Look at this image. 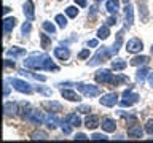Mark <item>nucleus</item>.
Here are the masks:
<instances>
[{"label":"nucleus","instance_id":"nucleus-1","mask_svg":"<svg viewBox=\"0 0 153 143\" xmlns=\"http://www.w3.org/2000/svg\"><path fill=\"white\" fill-rule=\"evenodd\" d=\"M48 59L46 54H38V52H33L32 56H29L26 60H24V65L27 69H37V70H42V65L43 62Z\"/></svg>","mask_w":153,"mask_h":143},{"label":"nucleus","instance_id":"nucleus-2","mask_svg":"<svg viewBox=\"0 0 153 143\" xmlns=\"http://www.w3.org/2000/svg\"><path fill=\"white\" fill-rule=\"evenodd\" d=\"M110 54H112V52H110L108 48L102 46L93 57H91V60H88V65L89 67H96V65H99V64H104V62L110 57Z\"/></svg>","mask_w":153,"mask_h":143},{"label":"nucleus","instance_id":"nucleus-3","mask_svg":"<svg viewBox=\"0 0 153 143\" xmlns=\"http://www.w3.org/2000/svg\"><path fill=\"white\" fill-rule=\"evenodd\" d=\"M139 99H140V95L134 92L132 86H129V88L123 92V100L120 102V105H121V107H131L132 103L139 102Z\"/></svg>","mask_w":153,"mask_h":143},{"label":"nucleus","instance_id":"nucleus-4","mask_svg":"<svg viewBox=\"0 0 153 143\" xmlns=\"http://www.w3.org/2000/svg\"><path fill=\"white\" fill-rule=\"evenodd\" d=\"M113 78H115V75L110 70H107V69L97 70V72H96V75H94V80L97 81L99 84H110V86H112Z\"/></svg>","mask_w":153,"mask_h":143},{"label":"nucleus","instance_id":"nucleus-5","mask_svg":"<svg viewBox=\"0 0 153 143\" xmlns=\"http://www.w3.org/2000/svg\"><path fill=\"white\" fill-rule=\"evenodd\" d=\"M76 88H78V91L83 95H86V97H96V95L100 94V89L97 88V86H93V84L78 83V84H76Z\"/></svg>","mask_w":153,"mask_h":143},{"label":"nucleus","instance_id":"nucleus-6","mask_svg":"<svg viewBox=\"0 0 153 143\" xmlns=\"http://www.w3.org/2000/svg\"><path fill=\"white\" fill-rule=\"evenodd\" d=\"M11 84H13V88L18 91V92H22V94H32V86L27 83V81H24V80H18V78H14L11 80Z\"/></svg>","mask_w":153,"mask_h":143},{"label":"nucleus","instance_id":"nucleus-7","mask_svg":"<svg viewBox=\"0 0 153 143\" xmlns=\"http://www.w3.org/2000/svg\"><path fill=\"white\" fill-rule=\"evenodd\" d=\"M142 49H143V43H142L140 38H137V37L131 38V40L126 43V51L131 52V54H137V52H140Z\"/></svg>","mask_w":153,"mask_h":143},{"label":"nucleus","instance_id":"nucleus-8","mask_svg":"<svg viewBox=\"0 0 153 143\" xmlns=\"http://www.w3.org/2000/svg\"><path fill=\"white\" fill-rule=\"evenodd\" d=\"M45 116L46 114L43 111H38V110H30V113L26 116V121L32 122V124H43L45 122Z\"/></svg>","mask_w":153,"mask_h":143},{"label":"nucleus","instance_id":"nucleus-9","mask_svg":"<svg viewBox=\"0 0 153 143\" xmlns=\"http://www.w3.org/2000/svg\"><path fill=\"white\" fill-rule=\"evenodd\" d=\"M100 105H104V107H115L118 102V94L117 92H108V94H104L102 97L99 99Z\"/></svg>","mask_w":153,"mask_h":143},{"label":"nucleus","instance_id":"nucleus-10","mask_svg":"<svg viewBox=\"0 0 153 143\" xmlns=\"http://www.w3.org/2000/svg\"><path fill=\"white\" fill-rule=\"evenodd\" d=\"M128 135L131 138H140L143 135V130L140 127V124H139L137 121L136 122H131V126L128 127Z\"/></svg>","mask_w":153,"mask_h":143},{"label":"nucleus","instance_id":"nucleus-11","mask_svg":"<svg viewBox=\"0 0 153 143\" xmlns=\"http://www.w3.org/2000/svg\"><path fill=\"white\" fill-rule=\"evenodd\" d=\"M124 22H126V29H129L134 22V10L131 3H126L124 7Z\"/></svg>","mask_w":153,"mask_h":143},{"label":"nucleus","instance_id":"nucleus-12","mask_svg":"<svg viewBox=\"0 0 153 143\" xmlns=\"http://www.w3.org/2000/svg\"><path fill=\"white\" fill-rule=\"evenodd\" d=\"M16 18H5L3 19V33L5 37H8L10 33H11V30L14 27H16Z\"/></svg>","mask_w":153,"mask_h":143},{"label":"nucleus","instance_id":"nucleus-13","mask_svg":"<svg viewBox=\"0 0 153 143\" xmlns=\"http://www.w3.org/2000/svg\"><path fill=\"white\" fill-rule=\"evenodd\" d=\"M100 126H102L104 132H115L117 130V122H115V119H112V118H102Z\"/></svg>","mask_w":153,"mask_h":143},{"label":"nucleus","instance_id":"nucleus-14","mask_svg":"<svg viewBox=\"0 0 153 143\" xmlns=\"http://www.w3.org/2000/svg\"><path fill=\"white\" fill-rule=\"evenodd\" d=\"M35 7H33V2L32 0H26V3H24V16H26L29 21H32L33 18H35Z\"/></svg>","mask_w":153,"mask_h":143},{"label":"nucleus","instance_id":"nucleus-15","mask_svg":"<svg viewBox=\"0 0 153 143\" xmlns=\"http://www.w3.org/2000/svg\"><path fill=\"white\" fill-rule=\"evenodd\" d=\"M61 95L64 99H67V100H70V102H80V95L75 92V91H72V89H62L61 91Z\"/></svg>","mask_w":153,"mask_h":143},{"label":"nucleus","instance_id":"nucleus-16","mask_svg":"<svg viewBox=\"0 0 153 143\" xmlns=\"http://www.w3.org/2000/svg\"><path fill=\"white\" fill-rule=\"evenodd\" d=\"M54 56L57 57L59 60H69V57H70V51H69V48H54Z\"/></svg>","mask_w":153,"mask_h":143},{"label":"nucleus","instance_id":"nucleus-17","mask_svg":"<svg viewBox=\"0 0 153 143\" xmlns=\"http://www.w3.org/2000/svg\"><path fill=\"white\" fill-rule=\"evenodd\" d=\"M85 126H86V129H89V130H94L97 126H100V121H99V118L96 116V114H91V116L86 118Z\"/></svg>","mask_w":153,"mask_h":143},{"label":"nucleus","instance_id":"nucleus-18","mask_svg":"<svg viewBox=\"0 0 153 143\" xmlns=\"http://www.w3.org/2000/svg\"><path fill=\"white\" fill-rule=\"evenodd\" d=\"M18 107H19V105L14 103V102H7V103H5V107H3L5 114H7V116H14V114L19 111Z\"/></svg>","mask_w":153,"mask_h":143},{"label":"nucleus","instance_id":"nucleus-19","mask_svg":"<svg viewBox=\"0 0 153 143\" xmlns=\"http://www.w3.org/2000/svg\"><path fill=\"white\" fill-rule=\"evenodd\" d=\"M105 10H107L110 14H117L118 10H120V0H107Z\"/></svg>","mask_w":153,"mask_h":143},{"label":"nucleus","instance_id":"nucleus-20","mask_svg":"<svg viewBox=\"0 0 153 143\" xmlns=\"http://www.w3.org/2000/svg\"><path fill=\"white\" fill-rule=\"evenodd\" d=\"M59 122H61V119H59V118H56L54 114H51V113L45 116V124H46V126L51 129V130H53V129H56Z\"/></svg>","mask_w":153,"mask_h":143},{"label":"nucleus","instance_id":"nucleus-21","mask_svg":"<svg viewBox=\"0 0 153 143\" xmlns=\"http://www.w3.org/2000/svg\"><path fill=\"white\" fill-rule=\"evenodd\" d=\"M64 121H67L69 124H72L74 127H80V126H81V119H80V116H78L76 113H69V114L65 116Z\"/></svg>","mask_w":153,"mask_h":143},{"label":"nucleus","instance_id":"nucleus-22","mask_svg":"<svg viewBox=\"0 0 153 143\" xmlns=\"http://www.w3.org/2000/svg\"><path fill=\"white\" fill-rule=\"evenodd\" d=\"M43 107L46 110H50V113H59L62 111V105L59 102H45L43 103Z\"/></svg>","mask_w":153,"mask_h":143},{"label":"nucleus","instance_id":"nucleus-23","mask_svg":"<svg viewBox=\"0 0 153 143\" xmlns=\"http://www.w3.org/2000/svg\"><path fill=\"white\" fill-rule=\"evenodd\" d=\"M150 62V57H147V56H136V57H132L131 62L129 64L134 65V67H137V65H145Z\"/></svg>","mask_w":153,"mask_h":143},{"label":"nucleus","instance_id":"nucleus-24","mask_svg":"<svg viewBox=\"0 0 153 143\" xmlns=\"http://www.w3.org/2000/svg\"><path fill=\"white\" fill-rule=\"evenodd\" d=\"M7 54L11 56V57H21V56L26 54V49H24V48H16V46H13V48H10V49L7 51Z\"/></svg>","mask_w":153,"mask_h":143},{"label":"nucleus","instance_id":"nucleus-25","mask_svg":"<svg viewBox=\"0 0 153 143\" xmlns=\"http://www.w3.org/2000/svg\"><path fill=\"white\" fill-rule=\"evenodd\" d=\"M123 33H124V30H120L117 33V41L113 43V48H112V52H115V54L120 51V46H121V43H123Z\"/></svg>","mask_w":153,"mask_h":143},{"label":"nucleus","instance_id":"nucleus-26","mask_svg":"<svg viewBox=\"0 0 153 143\" xmlns=\"http://www.w3.org/2000/svg\"><path fill=\"white\" fill-rule=\"evenodd\" d=\"M108 35H110V29H108L107 24L102 26V27H99V30H97V38L99 40H105V38H108Z\"/></svg>","mask_w":153,"mask_h":143},{"label":"nucleus","instance_id":"nucleus-27","mask_svg":"<svg viewBox=\"0 0 153 143\" xmlns=\"http://www.w3.org/2000/svg\"><path fill=\"white\" fill-rule=\"evenodd\" d=\"M147 75H148V69H139V70L136 72V81L142 84L143 81H145Z\"/></svg>","mask_w":153,"mask_h":143},{"label":"nucleus","instance_id":"nucleus-28","mask_svg":"<svg viewBox=\"0 0 153 143\" xmlns=\"http://www.w3.org/2000/svg\"><path fill=\"white\" fill-rule=\"evenodd\" d=\"M126 60H123V59H117V60H113L112 62V69L115 72H120V70H124L126 69Z\"/></svg>","mask_w":153,"mask_h":143},{"label":"nucleus","instance_id":"nucleus-29","mask_svg":"<svg viewBox=\"0 0 153 143\" xmlns=\"http://www.w3.org/2000/svg\"><path fill=\"white\" fill-rule=\"evenodd\" d=\"M40 43H42V48L43 49H48L51 46V38L46 35V33H40Z\"/></svg>","mask_w":153,"mask_h":143},{"label":"nucleus","instance_id":"nucleus-30","mask_svg":"<svg viewBox=\"0 0 153 143\" xmlns=\"http://www.w3.org/2000/svg\"><path fill=\"white\" fill-rule=\"evenodd\" d=\"M30 138H32V140H46L48 133L43 132V130H37V132H32L30 133Z\"/></svg>","mask_w":153,"mask_h":143},{"label":"nucleus","instance_id":"nucleus-31","mask_svg":"<svg viewBox=\"0 0 153 143\" xmlns=\"http://www.w3.org/2000/svg\"><path fill=\"white\" fill-rule=\"evenodd\" d=\"M128 76H124V75H115V78L112 81V86H120L121 83H128Z\"/></svg>","mask_w":153,"mask_h":143},{"label":"nucleus","instance_id":"nucleus-32","mask_svg":"<svg viewBox=\"0 0 153 143\" xmlns=\"http://www.w3.org/2000/svg\"><path fill=\"white\" fill-rule=\"evenodd\" d=\"M30 113V107H29V103H19V114L26 119V116Z\"/></svg>","mask_w":153,"mask_h":143},{"label":"nucleus","instance_id":"nucleus-33","mask_svg":"<svg viewBox=\"0 0 153 143\" xmlns=\"http://www.w3.org/2000/svg\"><path fill=\"white\" fill-rule=\"evenodd\" d=\"M54 21L57 22V26H59L61 29H64V27L67 26V18L64 16V14H56Z\"/></svg>","mask_w":153,"mask_h":143},{"label":"nucleus","instance_id":"nucleus-34","mask_svg":"<svg viewBox=\"0 0 153 143\" xmlns=\"http://www.w3.org/2000/svg\"><path fill=\"white\" fill-rule=\"evenodd\" d=\"M42 26H43V29H45V30H46L48 33H53V35L56 33V27H54V24H53V22H48V21H45V22L42 24Z\"/></svg>","mask_w":153,"mask_h":143},{"label":"nucleus","instance_id":"nucleus-35","mask_svg":"<svg viewBox=\"0 0 153 143\" xmlns=\"http://www.w3.org/2000/svg\"><path fill=\"white\" fill-rule=\"evenodd\" d=\"M65 14L69 18H76V16H78V8H76V7H67L65 8Z\"/></svg>","mask_w":153,"mask_h":143},{"label":"nucleus","instance_id":"nucleus-36","mask_svg":"<svg viewBox=\"0 0 153 143\" xmlns=\"http://www.w3.org/2000/svg\"><path fill=\"white\" fill-rule=\"evenodd\" d=\"M35 91H37V92H40V94H43V95H53V91L48 89V88H40V86H37Z\"/></svg>","mask_w":153,"mask_h":143},{"label":"nucleus","instance_id":"nucleus-37","mask_svg":"<svg viewBox=\"0 0 153 143\" xmlns=\"http://www.w3.org/2000/svg\"><path fill=\"white\" fill-rule=\"evenodd\" d=\"M72 127H74V126H72V124H69L67 121L62 122V132H64L65 135H69V133L72 132Z\"/></svg>","mask_w":153,"mask_h":143},{"label":"nucleus","instance_id":"nucleus-38","mask_svg":"<svg viewBox=\"0 0 153 143\" xmlns=\"http://www.w3.org/2000/svg\"><path fill=\"white\" fill-rule=\"evenodd\" d=\"M145 132L150 133V135H153V119H148L147 124H145Z\"/></svg>","mask_w":153,"mask_h":143},{"label":"nucleus","instance_id":"nucleus-39","mask_svg":"<svg viewBox=\"0 0 153 143\" xmlns=\"http://www.w3.org/2000/svg\"><path fill=\"white\" fill-rule=\"evenodd\" d=\"M30 29H32L30 22H24L22 24V35H29V33H30Z\"/></svg>","mask_w":153,"mask_h":143},{"label":"nucleus","instance_id":"nucleus-40","mask_svg":"<svg viewBox=\"0 0 153 143\" xmlns=\"http://www.w3.org/2000/svg\"><path fill=\"white\" fill-rule=\"evenodd\" d=\"M76 111H80V113H85V114H88L91 111V107L89 105H81V107H78V110Z\"/></svg>","mask_w":153,"mask_h":143},{"label":"nucleus","instance_id":"nucleus-41","mask_svg":"<svg viewBox=\"0 0 153 143\" xmlns=\"http://www.w3.org/2000/svg\"><path fill=\"white\" fill-rule=\"evenodd\" d=\"M88 57H89V48H88V49H83V51H80V54H78V59H81V60H83V59H88Z\"/></svg>","mask_w":153,"mask_h":143},{"label":"nucleus","instance_id":"nucleus-42","mask_svg":"<svg viewBox=\"0 0 153 143\" xmlns=\"http://www.w3.org/2000/svg\"><path fill=\"white\" fill-rule=\"evenodd\" d=\"M115 24H117V16L112 14V16L107 19V26H115Z\"/></svg>","mask_w":153,"mask_h":143},{"label":"nucleus","instance_id":"nucleus-43","mask_svg":"<svg viewBox=\"0 0 153 143\" xmlns=\"http://www.w3.org/2000/svg\"><path fill=\"white\" fill-rule=\"evenodd\" d=\"M3 64H5V69H14V62H11L10 59H5Z\"/></svg>","mask_w":153,"mask_h":143},{"label":"nucleus","instance_id":"nucleus-44","mask_svg":"<svg viewBox=\"0 0 153 143\" xmlns=\"http://www.w3.org/2000/svg\"><path fill=\"white\" fill-rule=\"evenodd\" d=\"M91 138H93V140H105V135H102V133H94V135H91Z\"/></svg>","mask_w":153,"mask_h":143},{"label":"nucleus","instance_id":"nucleus-45","mask_svg":"<svg viewBox=\"0 0 153 143\" xmlns=\"http://www.w3.org/2000/svg\"><path fill=\"white\" fill-rule=\"evenodd\" d=\"M74 2L78 5V7H81V8H85L86 5H88V0H74Z\"/></svg>","mask_w":153,"mask_h":143},{"label":"nucleus","instance_id":"nucleus-46","mask_svg":"<svg viewBox=\"0 0 153 143\" xmlns=\"http://www.w3.org/2000/svg\"><path fill=\"white\" fill-rule=\"evenodd\" d=\"M29 75H30L32 78H35V80H40V81H45V80H46L43 75H35V73H30V72H29Z\"/></svg>","mask_w":153,"mask_h":143},{"label":"nucleus","instance_id":"nucleus-47","mask_svg":"<svg viewBox=\"0 0 153 143\" xmlns=\"http://www.w3.org/2000/svg\"><path fill=\"white\" fill-rule=\"evenodd\" d=\"M8 94H10V86L5 83V88H3V97H8Z\"/></svg>","mask_w":153,"mask_h":143},{"label":"nucleus","instance_id":"nucleus-48","mask_svg":"<svg viewBox=\"0 0 153 143\" xmlns=\"http://www.w3.org/2000/svg\"><path fill=\"white\" fill-rule=\"evenodd\" d=\"M94 46H97V40H89L88 41V48H94Z\"/></svg>","mask_w":153,"mask_h":143},{"label":"nucleus","instance_id":"nucleus-49","mask_svg":"<svg viewBox=\"0 0 153 143\" xmlns=\"http://www.w3.org/2000/svg\"><path fill=\"white\" fill-rule=\"evenodd\" d=\"M148 84L150 88H153V73H148Z\"/></svg>","mask_w":153,"mask_h":143},{"label":"nucleus","instance_id":"nucleus-50","mask_svg":"<svg viewBox=\"0 0 153 143\" xmlns=\"http://www.w3.org/2000/svg\"><path fill=\"white\" fill-rule=\"evenodd\" d=\"M75 138H76V140H85V138H86V135H85V133H76V135H75Z\"/></svg>","mask_w":153,"mask_h":143},{"label":"nucleus","instance_id":"nucleus-51","mask_svg":"<svg viewBox=\"0 0 153 143\" xmlns=\"http://www.w3.org/2000/svg\"><path fill=\"white\" fill-rule=\"evenodd\" d=\"M10 11H11V8H10V7H5V8H3V13H5V14L10 13Z\"/></svg>","mask_w":153,"mask_h":143},{"label":"nucleus","instance_id":"nucleus-52","mask_svg":"<svg viewBox=\"0 0 153 143\" xmlns=\"http://www.w3.org/2000/svg\"><path fill=\"white\" fill-rule=\"evenodd\" d=\"M152 54H153V45H152Z\"/></svg>","mask_w":153,"mask_h":143}]
</instances>
